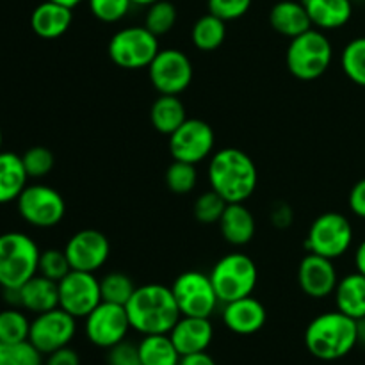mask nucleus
Listing matches in <instances>:
<instances>
[{"label":"nucleus","mask_w":365,"mask_h":365,"mask_svg":"<svg viewBox=\"0 0 365 365\" xmlns=\"http://www.w3.org/2000/svg\"><path fill=\"white\" fill-rule=\"evenodd\" d=\"M207 177L210 189L227 203H245L259 185L255 163L239 148H223L212 153Z\"/></svg>","instance_id":"f257e3e1"},{"label":"nucleus","mask_w":365,"mask_h":365,"mask_svg":"<svg viewBox=\"0 0 365 365\" xmlns=\"http://www.w3.org/2000/svg\"><path fill=\"white\" fill-rule=\"evenodd\" d=\"M132 330L141 335L170 334L182 314L171 287L145 284L138 287L125 305Z\"/></svg>","instance_id":"f03ea898"},{"label":"nucleus","mask_w":365,"mask_h":365,"mask_svg":"<svg viewBox=\"0 0 365 365\" xmlns=\"http://www.w3.org/2000/svg\"><path fill=\"white\" fill-rule=\"evenodd\" d=\"M356 344L359 323L337 309L314 317L305 330L307 351L324 362L344 359Z\"/></svg>","instance_id":"7ed1b4c3"},{"label":"nucleus","mask_w":365,"mask_h":365,"mask_svg":"<svg viewBox=\"0 0 365 365\" xmlns=\"http://www.w3.org/2000/svg\"><path fill=\"white\" fill-rule=\"evenodd\" d=\"M334 59V46L324 31L312 27L291 39L285 53L289 71L299 81L323 77Z\"/></svg>","instance_id":"20e7f679"},{"label":"nucleus","mask_w":365,"mask_h":365,"mask_svg":"<svg viewBox=\"0 0 365 365\" xmlns=\"http://www.w3.org/2000/svg\"><path fill=\"white\" fill-rule=\"evenodd\" d=\"M38 245L24 232H6L0 235V287L20 289L38 274Z\"/></svg>","instance_id":"39448f33"},{"label":"nucleus","mask_w":365,"mask_h":365,"mask_svg":"<svg viewBox=\"0 0 365 365\" xmlns=\"http://www.w3.org/2000/svg\"><path fill=\"white\" fill-rule=\"evenodd\" d=\"M209 277L217 298L225 305L253 294L259 282V269L252 257L245 253H228L214 264Z\"/></svg>","instance_id":"423d86ee"},{"label":"nucleus","mask_w":365,"mask_h":365,"mask_svg":"<svg viewBox=\"0 0 365 365\" xmlns=\"http://www.w3.org/2000/svg\"><path fill=\"white\" fill-rule=\"evenodd\" d=\"M159 50V38L150 32L145 25L120 29L118 32H114L107 45V53H109L110 61L125 70L148 68Z\"/></svg>","instance_id":"0eeeda50"},{"label":"nucleus","mask_w":365,"mask_h":365,"mask_svg":"<svg viewBox=\"0 0 365 365\" xmlns=\"http://www.w3.org/2000/svg\"><path fill=\"white\" fill-rule=\"evenodd\" d=\"M353 241H355V230L351 221L344 214L331 210L321 214L312 221L305 246L310 253L335 260L349 252Z\"/></svg>","instance_id":"6e6552de"},{"label":"nucleus","mask_w":365,"mask_h":365,"mask_svg":"<svg viewBox=\"0 0 365 365\" xmlns=\"http://www.w3.org/2000/svg\"><path fill=\"white\" fill-rule=\"evenodd\" d=\"M16 207L21 220L36 228L57 227L66 214L63 195L45 184L27 185L18 196Z\"/></svg>","instance_id":"1a4fd4ad"},{"label":"nucleus","mask_w":365,"mask_h":365,"mask_svg":"<svg viewBox=\"0 0 365 365\" xmlns=\"http://www.w3.org/2000/svg\"><path fill=\"white\" fill-rule=\"evenodd\" d=\"M182 316L210 317L220 305L212 280L202 271H185L171 285Z\"/></svg>","instance_id":"9d476101"},{"label":"nucleus","mask_w":365,"mask_h":365,"mask_svg":"<svg viewBox=\"0 0 365 365\" xmlns=\"http://www.w3.org/2000/svg\"><path fill=\"white\" fill-rule=\"evenodd\" d=\"M84 319L86 337L100 349H110L113 346L127 341L128 331L132 330L127 309L116 303L102 302Z\"/></svg>","instance_id":"9b49d317"},{"label":"nucleus","mask_w":365,"mask_h":365,"mask_svg":"<svg viewBox=\"0 0 365 365\" xmlns=\"http://www.w3.org/2000/svg\"><path fill=\"white\" fill-rule=\"evenodd\" d=\"M146 70L159 95H180L192 82L191 59L178 48L159 50Z\"/></svg>","instance_id":"f8f14e48"},{"label":"nucleus","mask_w":365,"mask_h":365,"mask_svg":"<svg viewBox=\"0 0 365 365\" xmlns=\"http://www.w3.org/2000/svg\"><path fill=\"white\" fill-rule=\"evenodd\" d=\"M170 138V153L173 160L200 164L212 155L216 146V134L207 121L187 118Z\"/></svg>","instance_id":"ddd939ff"},{"label":"nucleus","mask_w":365,"mask_h":365,"mask_svg":"<svg viewBox=\"0 0 365 365\" xmlns=\"http://www.w3.org/2000/svg\"><path fill=\"white\" fill-rule=\"evenodd\" d=\"M75 334H77V317L57 307L48 312L38 314L31 321L29 341L43 355H50L57 349L70 346V342L75 339Z\"/></svg>","instance_id":"4468645a"},{"label":"nucleus","mask_w":365,"mask_h":365,"mask_svg":"<svg viewBox=\"0 0 365 365\" xmlns=\"http://www.w3.org/2000/svg\"><path fill=\"white\" fill-rule=\"evenodd\" d=\"M59 285V307L81 319L96 309L102 303V291L100 280L95 273L71 269Z\"/></svg>","instance_id":"2eb2a0df"},{"label":"nucleus","mask_w":365,"mask_h":365,"mask_svg":"<svg viewBox=\"0 0 365 365\" xmlns=\"http://www.w3.org/2000/svg\"><path fill=\"white\" fill-rule=\"evenodd\" d=\"M71 269L96 273L109 260L110 242L106 234L95 228H84L68 239L64 246Z\"/></svg>","instance_id":"dca6fc26"},{"label":"nucleus","mask_w":365,"mask_h":365,"mask_svg":"<svg viewBox=\"0 0 365 365\" xmlns=\"http://www.w3.org/2000/svg\"><path fill=\"white\" fill-rule=\"evenodd\" d=\"M339 280L341 278L331 259L309 252L299 262L298 285L309 298L324 299L334 296Z\"/></svg>","instance_id":"f3484780"},{"label":"nucleus","mask_w":365,"mask_h":365,"mask_svg":"<svg viewBox=\"0 0 365 365\" xmlns=\"http://www.w3.org/2000/svg\"><path fill=\"white\" fill-rule=\"evenodd\" d=\"M267 321V310L253 296L234 299L223 305V323L232 334L253 335L264 328Z\"/></svg>","instance_id":"a211bd4d"},{"label":"nucleus","mask_w":365,"mask_h":365,"mask_svg":"<svg viewBox=\"0 0 365 365\" xmlns=\"http://www.w3.org/2000/svg\"><path fill=\"white\" fill-rule=\"evenodd\" d=\"M170 337L182 356L207 351L212 344L214 327L210 323V317L182 316L171 328Z\"/></svg>","instance_id":"6ab92c4d"},{"label":"nucleus","mask_w":365,"mask_h":365,"mask_svg":"<svg viewBox=\"0 0 365 365\" xmlns=\"http://www.w3.org/2000/svg\"><path fill=\"white\" fill-rule=\"evenodd\" d=\"M73 21V9L61 4L45 0L31 14V27L36 36L43 39H57L66 34Z\"/></svg>","instance_id":"aec40b11"},{"label":"nucleus","mask_w":365,"mask_h":365,"mask_svg":"<svg viewBox=\"0 0 365 365\" xmlns=\"http://www.w3.org/2000/svg\"><path fill=\"white\" fill-rule=\"evenodd\" d=\"M217 227L228 245L245 246L255 237L257 221L245 203H228Z\"/></svg>","instance_id":"412c9836"},{"label":"nucleus","mask_w":365,"mask_h":365,"mask_svg":"<svg viewBox=\"0 0 365 365\" xmlns=\"http://www.w3.org/2000/svg\"><path fill=\"white\" fill-rule=\"evenodd\" d=\"M309 13L312 27L319 31H335L348 25L355 4L351 0H302Z\"/></svg>","instance_id":"4be33fe9"},{"label":"nucleus","mask_w":365,"mask_h":365,"mask_svg":"<svg viewBox=\"0 0 365 365\" xmlns=\"http://www.w3.org/2000/svg\"><path fill=\"white\" fill-rule=\"evenodd\" d=\"M59 307V285L50 278L34 274L20 287V309L43 314Z\"/></svg>","instance_id":"5701e85b"},{"label":"nucleus","mask_w":365,"mask_h":365,"mask_svg":"<svg viewBox=\"0 0 365 365\" xmlns=\"http://www.w3.org/2000/svg\"><path fill=\"white\" fill-rule=\"evenodd\" d=\"M269 25L285 38L292 39L312 29L309 13L303 2L296 0H280L269 11Z\"/></svg>","instance_id":"b1692460"},{"label":"nucleus","mask_w":365,"mask_h":365,"mask_svg":"<svg viewBox=\"0 0 365 365\" xmlns=\"http://www.w3.org/2000/svg\"><path fill=\"white\" fill-rule=\"evenodd\" d=\"M335 307L346 316L360 321L365 317V277L359 271L339 280L334 292Z\"/></svg>","instance_id":"393cba45"},{"label":"nucleus","mask_w":365,"mask_h":365,"mask_svg":"<svg viewBox=\"0 0 365 365\" xmlns=\"http://www.w3.org/2000/svg\"><path fill=\"white\" fill-rule=\"evenodd\" d=\"M29 175L21 155L13 152H0V205L16 202L27 187Z\"/></svg>","instance_id":"a878e982"},{"label":"nucleus","mask_w":365,"mask_h":365,"mask_svg":"<svg viewBox=\"0 0 365 365\" xmlns=\"http://www.w3.org/2000/svg\"><path fill=\"white\" fill-rule=\"evenodd\" d=\"M187 120V110L178 95H160L150 107V123L159 134L171 135Z\"/></svg>","instance_id":"bb28decb"},{"label":"nucleus","mask_w":365,"mask_h":365,"mask_svg":"<svg viewBox=\"0 0 365 365\" xmlns=\"http://www.w3.org/2000/svg\"><path fill=\"white\" fill-rule=\"evenodd\" d=\"M138 349L143 365H178L182 359L170 334L143 335Z\"/></svg>","instance_id":"cd10ccee"},{"label":"nucleus","mask_w":365,"mask_h":365,"mask_svg":"<svg viewBox=\"0 0 365 365\" xmlns=\"http://www.w3.org/2000/svg\"><path fill=\"white\" fill-rule=\"evenodd\" d=\"M225 38H227V21L212 13L200 16L191 29L192 45L202 52H212L220 48Z\"/></svg>","instance_id":"c85d7f7f"},{"label":"nucleus","mask_w":365,"mask_h":365,"mask_svg":"<svg viewBox=\"0 0 365 365\" xmlns=\"http://www.w3.org/2000/svg\"><path fill=\"white\" fill-rule=\"evenodd\" d=\"M341 66L346 77L353 84L365 88V36L351 39L344 46L341 56Z\"/></svg>","instance_id":"c756f323"},{"label":"nucleus","mask_w":365,"mask_h":365,"mask_svg":"<svg viewBox=\"0 0 365 365\" xmlns=\"http://www.w3.org/2000/svg\"><path fill=\"white\" fill-rule=\"evenodd\" d=\"M31 321L16 307L0 310V342L29 341Z\"/></svg>","instance_id":"7c9ffc66"},{"label":"nucleus","mask_w":365,"mask_h":365,"mask_svg":"<svg viewBox=\"0 0 365 365\" xmlns=\"http://www.w3.org/2000/svg\"><path fill=\"white\" fill-rule=\"evenodd\" d=\"M168 189L175 195H189L198 184V170L196 164L182 163V160H173L168 166L166 175H164Z\"/></svg>","instance_id":"2f4dec72"},{"label":"nucleus","mask_w":365,"mask_h":365,"mask_svg":"<svg viewBox=\"0 0 365 365\" xmlns=\"http://www.w3.org/2000/svg\"><path fill=\"white\" fill-rule=\"evenodd\" d=\"M0 365H43V353L31 341L0 342Z\"/></svg>","instance_id":"473e14b6"},{"label":"nucleus","mask_w":365,"mask_h":365,"mask_svg":"<svg viewBox=\"0 0 365 365\" xmlns=\"http://www.w3.org/2000/svg\"><path fill=\"white\" fill-rule=\"evenodd\" d=\"M135 285L130 277L125 273H109L100 278V291H102V302L116 303V305H127L135 291Z\"/></svg>","instance_id":"72a5a7b5"},{"label":"nucleus","mask_w":365,"mask_h":365,"mask_svg":"<svg viewBox=\"0 0 365 365\" xmlns=\"http://www.w3.org/2000/svg\"><path fill=\"white\" fill-rule=\"evenodd\" d=\"M177 7L170 0H157L155 4L148 6L145 16V27L159 38L168 34L177 24Z\"/></svg>","instance_id":"f704fd0d"},{"label":"nucleus","mask_w":365,"mask_h":365,"mask_svg":"<svg viewBox=\"0 0 365 365\" xmlns=\"http://www.w3.org/2000/svg\"><path fill=\"white\" fill-rule=\"evenodd\" d=\"M227 205L228 203L225 202V200L221 198L216 191L209 189V191L202 192V195L195 200V205H192V214H195V217L202 225L220 223V220H221V216H223Z\"/></svg>","instance_id":"c9c22d12"},{"label":"nucleus","mask_w":365,"mask_h":365,"mask_svg":"<svg viewBox=\"0 0 365 365\" xmlns=\"http://www.w3.org/2000/svg\"><path fill=\"white\" fill-rule=\"evenodd\" d=\"M71 271L70 260H68L66 252L57 248H48L41 252L38 264V273L41 277L50 278L53 282H61Z\"/></svg>","instance_id":"e433bc0d"},{"label":"nucleus","mask_w":365,"mask_h":365,"mask_svg":"<svg viewBox=\"0 0 365 365\" xmlns=\"http://www.w3.org/2000/svg\"><path fill=\"white\" fill-rule=\"evenodd\" d=\"M29 178H43L53 170L56 157L46 146H32L21 155Z\"/></svg>","instance_id":"4c0bfd02"},{"label":"nucleus","mask_w":365,"mask_h":365,"mask_svg":"<svg viewBox=\"0 0 365 365\" xmlns=\"http://www.w3.org/2000/svg\"><path fill=\"white\" fill-rule=\"evenodd\" d=\"M89 11L93 16L103 24H116L123 20L134 6L132 0H88Z\"/></svg>","instance_id":"58836bf2"},{"label":"nucleus","mask_w":365,"mask_h":365,"mask_svg":"<svg viewBox=\"0 0 365 365\" xmlns=\"http://www.w3.org/2000/svg\"><path fill=\"white\" fill-rule=\"evenodd\" d=\"M253 0H207L209 13L216 14L225 21H234L245 16Z\"/></svg>","instance_id":"ea45409f"},{"label":"nucleus","mask_w":365,"mask_h":365,"mask_svg":"<svg viewBox=\"0 0 365 365\" xmlns=\"http://www.w3.org/2000/svg\"><path fill=\"white\" fill-rule=\"evenodd\" d=\"M107 365H143L138 344L123 341L107 349Z\"/></svg>","instance_id":"a19ab883"},{"label":"nucleus","mask_w":365,"mask_h":365,"mask_svg":"<svg viewBox=\"0 0 365 365\" xmlns=\"http://www.w3.org/2000/svg\"><path fill=\"white\" fill-rule=\"evenodd\" d=\"M349 210L360 220H365V177L360 178L351 187L348 196Z\"/></svg>","instance_id":"79ce46f5"},{"label":"nucleus","mask_w":365,"mask_h":365,"mask_svg":"<svg viewBox=\"0 0 365 365\" xmlns=\"http://www.w3.org/2000/svg\"><path fill=\"white\" fill-rule=\"evenodd\" d=\"M43 365H81V356H78L75 349L66 346V348H61L46 355V360L43 362Z\"/></svg>","instance_id":"37998d69"},{"label":"nucleus","mask_w":365,"mask_h":365,"mask_svg":"<svg viewBox=\"0 0 365 365\" xmlns=\"http://www.w3.org/2000/svg\"><path fill=\"white\" fill-rule=\"evenodd\" d=\"M292 217H294V214H292L291 207H289L287 203H277V205L273 207V210H271V221H273V225L277 228L291 227Z\"/></svg>","instance_id":"c03bdc74"},{"label":"nucleus","mask_w":365,"mask_h":365,"mask_svg":"<svg viewBox=\"0 0 365 365\" xmlns=\"http://www.w3.org/2000/svg\"><path fill=\"white\" fill-rule=\"evenodd\" d=\"M178 365H217V364L209 353L200 351V353H191V355H184Z\"/></svg>","instance_id":"a18cd8bd"},{"label":"nucleus","mask_w":365,"mask_h":365,"mask_svg":"<svg viewBox=\"0 0 365 365\" xmlns=\"http://www.w3.org/2000/svg\"><path fill=\"white\" fill-rule=\"evenodd\" d=\"M355 267L359 273H362L365 277V239L356 246L355 252Z\"/></svg>","instance_id":"49530a36"},{"label":"nucleus","mask_w":365,"mask_h":365,"mask_svg":"<svg viewBox=\"0 0 365 365\" xmlns=\"http://www.w3.org/2000/svg\"><path fill=\"white\" fill-rule=\"evenodd\" d=\"M356 323H359V344L365 346V317L356 321Z\"/></svg>","instance_id":"de8ad7c7"},{"label":"nucleus","mask_w":365,"mask_h":365,"mask_svg":"<svg viewBox=\"0 0 365 365\" xmlns=\"http://www.w3.org/2000/svg\"><path fill=\"white\" fill-rule=\"evenodd\" d=\"M52 2H57V4H61V6H66V7H70V9H73V7H77L78 4L84 2V0H52Z\"/></svg>","instance_id":"09e8293b"},{"label":"nucleus","mask_w":365,"mask_h":365,"mask_svg":"<svg viewBox=\"0 0 365 365\" xmlns=\"http://www.w3.org/2000/svg\"><path fill=\"white\" fill-rule=\"evenodd\" d=\"M155 2L157 0H132V4H134V6H141V7H148Z\"/></svg>","instance_id":"8fccbe9b"},{"label":"nucleus","mask_w":365,"mask_h":365,"mask_svg":"<svg viewBox=\"0 0 365 365\" xmlns=\"http://www.w3.org/2000/svg\"><path fill=\"white\" fill-rule=\"evenodd\" d=\"M2 141H4V135H2V128H0V152H2Z\"/></svg>","instance_id":"3c124183"},{"label":"nucleus","mask_w":365,"mask_h":365,"mask_svg":"<svg viewBox=\"0 0 365 365\" xmlns=\"http://www.w3.org/2000/svg\"><path fill=\"white\" fill-rule=\"evenodd\" d=\"M353 4H356V2H365V0H351Z\"/></svg>","instance_id":"603ef678"}]
</instances>
